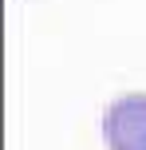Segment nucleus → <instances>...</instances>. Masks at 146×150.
I'll return each mask as SVG.
<instances>
[{
    "label": "nucleus",
    "instance_id": "1",
    "mask_svg": "<svg viewBox=\"0 0 146 150\" xmlns=\"http://www.w3.org/2000/svg\"><path fill=\"white\" fill-rule=\"evenodd\" d=\"M103 142L107 150H146V91L118 95L103 111Z\"/></svg>",
    "mask_w": 146,
    "mask_h": 150
}]
</instances>
